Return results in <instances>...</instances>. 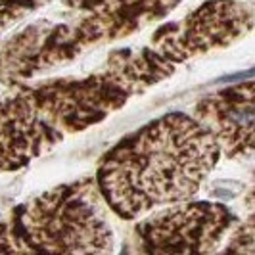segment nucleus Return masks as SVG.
Returning <instances> with one entry per match:
<instances>
[{
	"label": "nucleus",
	"mask_w": 255,
	"mask_h": 255,
	"mask_svg": "<svg viewBox=\"0 0 255 255\" xmlns=\"http://www.w3.org/2000/svg\"><path fill=\"white\" fill-rule=\"evenodd\" d=\"M48 0H0V19L10 25L12 21L21 19L25 13H31L44 6Z\"/></svg>",
	"instance_id": "9d476101"
},
{
	"label": "nucleus",
	"mask_w": 255,
	"mask_h": 255,
	"mask_svg": "<svg viewBox=\"0 0 255 255\" xmlns=\"http://www.w3.org/2000/svg\"><path fill=\"white\" fill-rule=\"evenodd\" d=\"M211 130L223 155L240 159L255 152V79L230 85L204 96L194 108Z\"/></svg>",
	"instance_id": "6e6552de"
},
{
	"label": "nucleus",
	"mask_w": 255,
	"mask_h": 255,
	"mask_svg": "<svg viewBox=\"0 0 255 255\" xmlns=\"http://www.w3.org/2000/svg\"><path fill=\"white\" fill-rule=\"evenodd\" d=\"M180 0H148L119 6H100L75 12L67 23H35L19 31L0 50V81L21 85L44 69L65 65L89 50L121 40L146 25L157 23Z\"/></svg>",
	"instance_id": "f03ea898"
},
{
	"label": "nucleus",
	"mask_w": 255,
	"mask_h": 255,
	"mask_svg": "<svg viewBox=\"0 0 255 255\" xmlns=\"http://www.w3.org/2000/svg\"><path fill=\"white\" fill-rule=\"evenodd\" d=\"M221 155L198 117L169 114L117 142L98 165L96 184L115 215L132 221L192 200Z\"/></svg>",
	"instance_id": "f257e3e1"
},
{
	"label": "nucleus",
	"mask_w": 255,
	"mask_h": 255,
	"mask_svg": "<svg viewBox=\"0 0 255 255\" xmlns=\"http://www.w3.org/2000/svg\"><path fill=\"white\" fill-rule=\"evenodd\" d=\"M238 221L229 207L213 202H180L142 219L134 229L144 254L217 252Z\"/></svg>",
	"instance_id": "39448f33"
},
{
	"label": "nucleus",
	"mask_w": 255,
	"mask_h": 255,
	"mask_svg": "<svg viewBox=\"0 0 255 255\" xmlns=\"http://www.w3.org/2000/svg\"><path fill=\"white\" fill-rule=\"evenodd\" d=\"M106 65L115 69L132 89L136 90V94L167 79L177 67L169 60H165L159 52L153 50L150 44L144 48H138V50L115 52L106 62Z\"/></svg>",
	"instance_id": "1a4fd4ad"
},
{
	"label": "nucleus",
	"mask_w": 255,
	"mask_h": 255,
	"mask_svg": "<svg viewBox=\"0 0 255 255\" xmlns=\"http://www.w3.org/2000/svg\"><path fill=\"white\" fill-rule=\"evenodd\" d=\"M255 25L254 12L238 0H207L182 19L161 25L152 46L173 65L217 48H225L248 35Z\"/></svg>",
	"instance_id": "423d86ee"
},
{
	"label": "nucleus",
	"mask_w": 255,
	"mask_h": 255,
	"mask_svg": "<svg viewBox=\"0 0 255 255\" xmlns=\"http://www.w3.org/2000/svg\"><path fill=\"white\" fill-rule=\"evenodd\" d=\"M64 136L19 89L0 96V175L29 165Z\"/></svg>",
	"instance_id": "0eeeda50"
},
{
	"label": "nucleus",
	"mask_w": 255,
	"mask_h": 255,
	"mask_svg": "<svg viewBox=\"0 0 255 255\" xmlns=\"http://www.w3.org/2000/svg\"><path fill=\"white\" fill-rule=\"evenodd\" d=\"M96 179L60 184L0 219V252L112 254L114 230Z\"/></svg>",
	"instance_id": "7ed1b4c3"
},
{
	"label": "nucleus",
	"mask_w": 255,
	"mask_h": 255,
	"mask_svg": "<svg viewBox=\"0 0 255 255\" xmlns=\"http://www.w3.org/2000/svg\"><path fill=\"white\" fill-rule=\"evenodd\" d=\"M17 89L64 134L81 132L100 123L136 94L110 65L87 77H60L37 85L21 83Z\"/></svg>",
	"instance_id": "20e7f679"
},
{
	"label": "nucleus",
	"mask_w": 255,
	"mask_h": 255,
	"mask_svg": "<svg viewBox=\"0 0 255 255\" xmlns=\"http://www.w3.org/2000/svg\"><path fill=\"white\" fill-rule=\"evenodd\" d=\"M6 27H8V25H6V23H4L2 19H0V31H2V29H6Z\"/></svg>",
	"instance_id": "2eb2a0df"
},
{
	"label": "nucleus",
	"mask_w": 255,
	"mask_h": 255,
	"mask_svg": "<svg viewBox=\"0 0 255 255\" xmlns=\"http://www.w3.org/2000/svg\"><path fill=\"white\" fill-rule=\"evenodd\" d=\"M229 242L223 248V252H242V254H255V236L244 223H236L234 229L230 230Z\"/></svg>",
	"instance_id": "9b49d317"
},
{
	"label": "nucleus",
	"mask_w": 255,
	"mask_h": 255,
	"mask_svg": "<svg viewBox=\"0 0 255 255\" xmlns=\"http://www.w3.org/2000/svg\"><path fill=\"white\" fill-rule=\"evenodd\" d=\"M244 204L248 205L250 209H255V171H254V177H252V184H250V190L246 194V200Z\"/></svg>",
	"instance_id": "ddd939ff"
},
{
	"label": "nucleus",
	"mask_w": 255,
	"mask_h": 255,
	"mask_svg": "<svg viewBox=\"0 0 255 255\" xmlns=\"http://www.w3.org/2000/svg\"><path fill=\"white\" fill-rule=\"evenodd\" d=\"M244 225H246V227L250 229V232H252V234L255 236V211L252 213V215H250V217H248V221H246Z\"/></svg>",
	"instance_id": "4468645a"
},
{
	"label": "nucleus",
	"mask_w": 255,
	"mask_h": 255,
	"mask_svg": "<svg viewBox=\"0 0 255 255\" xmlns=\"http://www.w3.org/2000/svg\"><path fill=\"white\" fill-rule=\"evenodd\" d=\"M134 2H148V0H64V6L71 12H85L100 6H119V4H134Z\"/></svg>",
	"instance_id": "f8f14e48"
}]
</instances>
